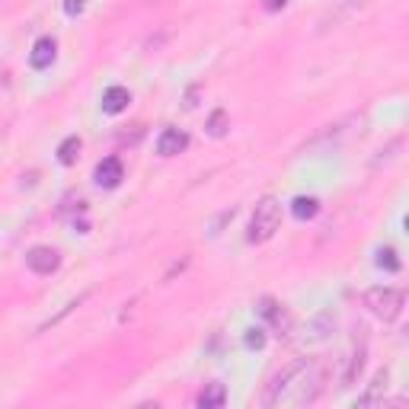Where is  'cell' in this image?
Wrapping results in <instances>:
<instances>
[{"instance_id": "cell-1", "label": "cell", "mask_w": 409, "mask_h": 409, "mask_svg": "<svg viewBox=\"0 0 409 409\" xmlns=\"http://www.w3.org/2000/svg\"><path fill=\"white\" fill-rule=\"evenodd\" d=\"M326 390V364L320 358H301L269 384L262 406H311Z\"/></svg>"}, {"instance_id": "cell-2", "label": "cell", "mask_w": 409, "mask_h": 409, "mask_svg": "<svg viewBox=\"0 0 409 409\" xmlns=\"http://www.w3.org/2000/svg\"><path fill=\"white\" fill-rule=\"evenodd\" d=\"M403 301H406V297H403L400 288H371L368 295H364L368 311H371L378 320H384V323H394V320L400 317Z\"/></svg>"}, {"instance_id": "cell-3", "label": "cell", "mask_w": 409, "mask_h": 409, "mask_svg": "<svg viewBox=\"0 0 409 409\" xmlns=\"http://www.w3.org/2000/svg\"><path fill=\"white\" fill-rule=\"evenodd\" d=\"M281 224V208L275 198H265V202L256 204L253 211V221H250V243H265L269 237H275Z\"/></svg>"}, {"instance_id": "cell-4", "label": "cell", "mask_w": 409, "mask_h": 409, "mask_svg": "<svg viewBox=\"0 0 409 409\" xmlns=\"http://www.w3.org/2000/svg\"><path fill=\"white\" fill-rule=\"evenodd\" d=\"M26 265H29L36 275H52L61 265V256H58V250H52V246H36V250L26 253Z\"/></svg>"}, {"instance_id": "cell-5", "label": "cell", "mask_w": 409, "mask_h": 409, "mask_svg": "<svg viewBox=\"0 0 409 409\" xmlns=\"http://www.w3.org/2000/svg\"><path fill=\"white\" fill-rule=\"evenodd\" d=\"M186 144H189V135L179 128H167L163 135L157 137V154L160 157H176V154L186 151Z\"/></svg>"}, {"instance_id": "cell-6", "label": "cell", "mask_w": 409, "mask_h": 409, "mask_svg": "<svg viewBox=\"0 0 409 409\" xmlns=\"http://www.w3.org/2000/svg\"><path fill=\"white\" fill-rule=\"evenodd\" d=\"M121 176H125V170H121V160L119 157H106L96 167V182H99V186H106V189H115V186L121 182Z\"/></svg>"}, {"instance_id": "cell-7", "label": "cell", "mask_w": 409, "mask_h": 409, "mask_svg": "<svg viewBox=\"0 0 409 409\" xmlns=\"http://www.w3.org/2000/svg\"><path fill=\"white\" fill-rule=\"evenodd\" d=\"M54 52H58V45H54V38H38L36 45H32V54H29V61H32V68L36 70H45V68H52V61H54Z\"/></svg>"}, {"instance_id": "cell-8", "label": "cell", "mask_w": 409, "mask_h": 409, "mask_svg": "<svg viewBox=\"0 0 409 409\" xmlns=\"http://www.w3.org/2000/svg\"><path fill=\"white\" fill-rule=\"evenodd\" d=\"M128 103H131V93L125 90V87H109V90L103 93V112H109V115L125 112Z\"/></svg>"}, {"instance_id": "cell-9", "label": "cell", "mask_w": 409, "mask_h": 409, "mask_svg": "<svg viewBox=\"0 0 409 409\" xmlns=\"http://www.w3.org/2000/svg\"><path fill=\"white\" fill-rule=\"evenodd\" d=\"M224 400H228L224 384H208L202 394H198V406L202 409H218V406H224Z\"/></svg>"}, {"instance_id": "cell-10", "label": "cell", "mask_w": 409, "mask_h": 409, "mask_svg": "<svg viewBox=\"0 0 409 409\" xmlns=\"http://www.w3.org/2000/svg\"><path fill=\"white\" fill-rule=\"evenodd\" d=\"M77 151H80V137L70 135L68 141L58 147V160L64 163V167H68V163H74V160H77Z\"/></svg>"}, {"instance_id": "cell-11", "label": "cell", "mask_w": 409, "mask_h": 409, "mask_svg": "<svg viewBox=\"0 0 409 409\" xmlns=\"http://www.w3.org/2000/svg\"><path fill=\"white\" fill-rule=\"evenodd\" d=\"M320 211V202L317 198H295V218H301V221H307V218H313V214Z\"/></svg>"}, {"instance_id": "cell-12", "label": "cell", "mask_w": 409, "mask_h": 409, "mask_svg": "<svg viewBox=\"0 0 409 409\" xmlns=\"http://www.w3.org/2000/svg\"><path fill=\"white\" fill-rule=\"evenodd\" d=\"M380 390H387V371H380L378 378H374V384H371V390H368V394L362 396V406H371V403H378L380 400Z\"/></svg>"}, {"instance_id": "cell-13", "label": "cell", "mask_w": 409, "mask_h": 409, "mask_svg": "<svg viewBox=\"0 0 409 409\" xmlns=\"http://www.w3.org/2000/svg\"><path fill=\"white\" fill-rule=\"evenodd\" d=\"M378 265L380 269H387V272H396V269H400V259H396L394 250H380L378 253Z\"/></svg>"}, {"instance_id": "cell-14", "label": "cell", "mask_w": 409, "mask_h": 409, "mask_svg": "<svg viewBox=\"0 0 409 409\" xmlns=\"http://www.w3.org/2000/svg\"><path fill=\"white\" fill-rule=\"evenodd\" d=\"M64 13H68V16H80V13H84V0H64Z\"/></svg>"}, {"instance_id": "cell-15", "label": "cell", "mask_w": 409, "mask_h": 409, "mask_svg": "<svg viewBox=\"0 0 409 409\" xmlns=\"http://www.w3.org/2000/svg\"><path fill=\"white\" fill-rule=\"evenodd\" d=\"M246 345H250V349H259V345H262V329H250V336H246Z\"/></svg>"}, {"instance_id": "cell-16", "label": "cell", "mask_w": 409, "mask_h": 409, "mask_svg": "<svg viewBox=\"0 0 409 409\" xmlns=\"http://www.w3.org/2000/svg\"><path fill=\"white\" fill-rule=\"evenodd\" d=\"M221 125H224V112H214V119H211V135H221Z\"/></svg>"}, {"instance_id": "cell-17", "label": "cell", "mask_w": 409, "mask_h": 409, "mask_svg": "<svg viewBox=\"0 0 409 409\" xmlns=\"http://www.w3.org/2000/svg\"><path fill=\"white\" fill-rule=\"evenodd\" d=\"M265 7H269V10H278V7H285V0H265Z\"/></svg>"}]
</instances>
